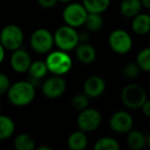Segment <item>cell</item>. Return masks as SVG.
<instances>
[{
  "mask_svg": "<svg viewBox=\"0 0 150 150\" xmlns=\"http://www.w3.org/2000/svg\"><path fill=\"white\" fill-rule=\"evenodd\" d=\"M103 25H104V20H103L102 13H88L84 23L86 30H88L90 32H98L103 28Z\"/></svg>",
  "mask_w": 150,
  "mask_h": 150,
  "instance_id": "obj_23",
  "label": "cell"
},
{
  "mask_svg": "<svg viewBox=\"0 0 150 150\" xmlns=\"http://www.w3.org/2000/svg\"><path fill=\"white\" fill-rule=\"evenodd\" d=\"M54 44L59 50L64 52H71L75 50L79 44V33L76 31V28H73L65 24L56 30L54 34Z\"/></svg>",
  "mask_w": 150,
  "mask_h": 150,
  "instance_id": "obj_2",
  "label": "cell"
},
{
  "mask_svg": "<svg viewBox=\"0 0 150 150\" xmlns=\"http://www.w3.org/2000/svg\"><path fill=\"white\" fill-rule=\"evenodd\" d=\"M45 63L47 65L48 71L52 74L61 76L67 74L73 66L72 59L69 56L68 52L61 50L48 52Z\"/></svg>",
  "mask_w": 150,
  "mask_h": 150,
  "instance_id": "obj_3",
  "label": "cell"
},
{
  "mask_svg": "<svg viewBox=\"0 0 150 150\" xmlns=\"http://www.w3.org/2000/svg\"><path fill=\"white\" fill-rule=\"evenodd\" d=\"M88 11L82 3L70 2L67 3L62 13L65 24L73 28H79L84 25Z\"/></svg>",
  "mask_w": 150,
  "mask_h": 150,
  "instance_id": "obj_6",
  "label": "cell"
},
{
  "mask_svg": "<svg viewBox=\"0 0 150 150\" xmlns=\"http://www.w3.org/2000/svg\"><path fill=\"white\" fill-rule=\"evenodd\" d=\"M127 142L129 148L134 150H141L147 146V137L139 129H131L127 133Z\"/></svg>",
  "mask_w": 150,
  "mask_h": 150,
  "instance_id": "obj_18",
  "label": "cell"
},
{
  "mask_svg": "<svg viewBox=\"0 0 150 150\" xmlns=\"http://www.w3.org/2000/svg\"><path fill=\"white\" fill-rule=\"evenodd\" d=\"M119 148L118 141L112 137H102L94 144L95 150H119Z\"/></svg>",
  "mask_w": 150,
  "mask_h": 150,
  "instance_id": "obj_24",
  "label": "cell"
},
{
  "mask_svg": "<svg viewBox=\"0 0 150 150\" xmlns=\"http://www.w3.org/2000/svg\"><path fill=\"white\" fill-rule=\"evenodd\" d=\"M141 69H140L139 65L137 64V62H131L127 63V65H125L122 69V73L127 79H135L139 76Z\"/></svg>",
  "mask_w": 150,
  "mask_h": 150,
  "instance_id": "obj_27",
  "label": "cell"
},
{
  "mask_svg": "<svg viewBox=\"0 0 150 150\" xmlns=\"http://www.w3.org/2000/svg\"><path fill=\"white\" fill-rule=\"evenodd\" d=\"M36 95V86L30 80H21L13 83L7 91V98L11 105L24 107L33 102Z\"/></svg>",
  "mask_w": 150,
  "mask_h": 150,
  "instance_id": "obj_1",
  "label": "cell"
},
{
  "mask_svg": "<svg viewBox=\"0 0 150 150\" xmlns=\"http://www.w3.org/2000/svg\"><path fill=\"white\" fill-rule=\"evenodd\" d=\"M143 8L141 0H122L119 4V11L123 17L133 19L134 17L141 13Z\"/></svg>",
  "mask_w": 150,
  "mask_h": 150,
  "instance_id": "obj_16",
  "label": "cell"
},
{
  "mask_svg": "<svg viewBox=\"0 0 150 150\" xmlns=\"http://www.w3.org/2000/svg\"><path fill=\"white\" fill-rule=\"evenodd\" d=\"M90 31H83L81 33H79V40L80 42H88V39H90Z\"/></svg>",
  "mask_w": 150,
  "mask_h": 150,
  "instance_id": "obj_31",
  "label": "cell"
},
{
  "mask_svg": "<svg viewBox=\"0 0 150 150\" xmlns=\"http://www.w3.org/2000/svg\"><path fill=\"white\" fill-rule=\"evenodd\" d=\"M0 42L7 50H19L24 43V31L15 24L4 26L0 32Z\"/></svg>",
  "mask_w": 150,
  "mask_h": 150,
  "instance_id": "obj_5",
  "label": "cell"
},
{
  "mask_svg": "<svg viewBox=\"0 0 150 150\" xmlns=\"http://www.w3.org/2000/svg\"><path fill=\"white\" fill-rule=\"evenodd\" d=\"M121 102L129 109H141L145 101L147 100V94L143 86L137 83H131L125 86L121 91Z\"/></svg>",
  "mask_w": 150,
  "mask_h": 150,
  "instance_id": "obj_4",
  "label": "cell"
},
{
  "mask_svg": "<svg viewBox=\"0 0 150 150\" xmlns=\"http://www.w3.org/2000/svg\"><path fill=\"white\" fill-rule=\"evenodd\" d=\"M5 48L4 46L1 44V42H0V65L2 64V62L4 61V58H5Z\"/></svg>",
  "mask_w": 150,
  "mask_h": 150,
  "instance_id": "obj_32",
  "label": "cell"
},
{
  "mask_svg": "<svg viewBox=\"0 0 150 150\" xmlns=\"http://www.w3.org/2000/svg\"><path fill=\"white\" fill-rule=\"evenodd\" d=\"M71 104H72L73 108L77 111H82L86 108L88 107L90 104V97L86 94V93H80V94H76L71 100Z\"/></svg>",
  "mask_w": 150,
  "mask_h": 150,
  "instance_id": "obj_26",
  "label": "cell"
},
{
  "mask_svg": "<svg viewBox=\"0 0 150 150\" xmlns=\"http://www.w3.org/2000/svg\"><path fill=\"white\" fill-rule=\"evenodd\" d=\"M58 1H60V2H62V3H70V2H72L73 0H58Z\"/></svg>",
  "mask_w": 150,
  "mask_h": 150,
  "instance_id": "obj_36",
  "label": "cell"
},
{
  "mask_svg": "<svg viewBox=\"0 0 150 150\" xmlns=\"http://www.w3.org/2000/svg\"><path fill=\"white\" fill-rule=\"evenodd\" d=\"M88 143V136H86V132L81 131V129L71 133L67 140L68 147L71 150H83L86 148Z\"/></svg>",
  "mask_w": 150,
  "mask_h": 150,
  "instance_id": "obj_17",
  "label": "cell"
},
{
  "mask_svg": "<svg viewBox=\"0 0 150 150\" xmlns=\"http://www.w3.org/2000/svg\"><path fill=\"white\" fill-rule=\"evenodd\" d=\"M142 4H143V7L147 9H150V0H141Z\"/></svg>",
  "mask_w": 150,
  "mask_h": 150,
  "instance_id": "obj_33",
  "label": "cell"
},
{
  "mask_svg": "<svg viewBox=\"0 0 150 150\" xmlns=\"http://www.w3.org/2000/svg\"><path fill=\"white\" fill-rule=\"evenodd\" d=\"M106 90V81L104 78L98 76V75H93L86 78L83 83V93H86L90 98H98L102 96Z\"/></svg>",
  "mask_w": 150,
  "mask_h": 150,
  "instance_id": "obj_13",
  "label": "cell"
},
{
  "mask_svg": "<svg viewBox=\"0 0 150 150\" xmlns=\"http://www.w3.org/2000/svg\"><path fill=\"white\" fill-rule=\"evenodd\" d=\"M146 137H147V146L150 147V131H149V133L146 135Z\"/></svg>",
  "mask_w": 150,
  "mask_h": 150,
  "instance_id": "obj_35",
  "label": "cell"
},
{
  "mask_svg": "<svg viewBox=\"0 0 150 150\" xmlns=\"http://www.w3.org/2000/svg\"><path fill=\"white\" fill-rule=\"evenodd\" d=\"M76 123L78 129H81L86 133L95 132L100 127L102 123V115L97 109L88 107L84 110L79 111Z\"/></svg>",
  "mask_w": 150,
  "mask_h": 150,
  "instance_id": "obj_9",
  "label": "cell"
},
{
  "mask_svg": "<svg viewBox=\"0 0 150 150\" xmlns=\"http://www.w3.org/2000/svg\"><path fill=\"white\" fill-rule=\"evenodd\" d=\"M13 146L17 150H34L36 149V144L34 139L29 134L22 133L16 137Z\"/></svg>",
  "mask_w": 150,
  "mask_h": 150,
  "instance_id": "obj_21",
  "label": "cell"
},
{
  "mask_svg": "<svg viewBox=\"0 0 150 150\" xmlns=\"http://www.w3.org/2000/svg\"><path fill=\"white\" fill-rule=\"evenodd\" d=\"M11 67L13 71L17 73H25L28 72L30 66H31V56L27 50L23 48H19L13 52L11 56Z\"/></svg>",
  "mask_w": 150,
  "mask_h": 150,
  "instance_id": "obj_12",
  "label": "cell"
},
{
  "mask_svg": "<svg viewBox=\"0 0 150 150\" xmlns=\"http://www.w3.org/2000/svg\"><path fill=\"white\" fill-rule=\"evenodd\" d=\"M54 44V34L45 28L36 29L30 37V45L37 54H48Z\"/></svg>",
  "mask_w": 150,
  "mask_h": 150,
  "instance_id": "obj_8",
  "label": "cell"
},
{
  "mask_svg": "<svg viewBox=\"0 0 150 150\" xmlns=\"http://www.w3.org/2000/svg\"><path fill=\"white\" fill-rule=\"evenodd\" d=\"M109 125L117 134H127L134 127V118L127 111L119 110L114 112L109 119Z\"/></svg>",
  "mask_w": 150,
  "mask_h": 150,
  "instance_id": "obj_11",
  "label": "cell"
},
{
  "mask_svg": "<svg viewBox=\"0 0 150 150\" xmlns=\"http://www.w3.org/2000/svg\"><path fill=\"white\" fill-rule=\"evenodd\" d=\"M47 72H50L47 65L43 61H34V62H32L31 66L28 70L30 79L35 80V81H40V79L45 77Z\"/></svg>",
  "mask_w": 150,
  "mask_h": 150,
  "instance_id": "obj_19",
  "label": "cell"
},
{
  "mask_svg": "<svg viewBox=\"0 0 150 150\" xmlns=\"http://www.w3.org/2000/svg\"><path fill=\"white\" fill-rule=\"evenodd\" d=\"M141 110L144 113V115H146L147 117H150V99H147L145 101L143 106L141 107Z\"/></svg>",
  "mask_w": 150,
  "mask_h": 150,
  "instance_id": "obj_30",
  "label": "cell"
},
{
  "mask_svg": "<svg viewBox=\"0 0 150 150\" xmlns=\"http://www.w3.org/2000/svg\"><path fill=\"white\" fill-rule=\"evenodd\" d=\"M136 62L139 65L141 71L150 72V46L144 47L138 52Z\"/></svg>",
  "mask_w": 150,
  "mask_h": 150,
  "instance_id": "obj_25",
  "label": "cell"
},
{
  "mask_svg": "<svg viewBox=\"0 0 150 150\" xmlns=\"http://www.w3.org/2000/svg\"><path fill=\"white\" fill-rule=\"evenodd\" d=\"M38 5L43 8H52L57 4L58 0H36Z\"/></svg>",
  "mask_w": 150,
  "mask_h": 150,
  "instance_id": "obj_29",
  "label": "cell"
},
{
  "mask_svg": "<svg viewBox=\"0 0 150 150\" xmlns=\"http://www.w3.org/2000/svg\"><path fill=\"white\" fill-rule=\"evenodd\" d=\"M111 0H82V4L88 13H103L108 9Z\"/></svg>",
  "mask_w": 150,
  "mask_h": 150,
  "instance_id": "obj_22",
  "label": "cell"
},
{
  "mask_svg": "<svg viewBox=\"0 0 150 150\" xmlns=\"http://www.w3.org/2000/svg\"><path fill=\"white\" fill-rule=\"evenodd\" d=\"M76 58L83 64H92L97 58V52L92 44L88 42H79L75 48Z\"/></svg>",
  "mask_w": 150,
  "mask_h": 150,
  "instance_id": "obj_15",
  "label": "cell"
},
{
  "mask_svg": "<svg viewBox=\"0 0 150 150\" xmlns=\"http://www.w3.org/2000/svg\"><path fill=\"white\" fill-rule=\"evenodd\" d=\"M66 88L67 82L61 75H54L52 77H48L41 86L42 94L47 99H52V100L63 96Z\"/></svg>",
  "mask_w": 150,
  "mask_h": 150,
  "instance_id": "obj_10",
  "label": "cell"
},
{
  "mask_svg": "<svg viewBox=\"0 0 150 150\" xmlns=\"http://www.w3.org/2000/svg\"><path fill=\"white\" fill-rule=\"evenodd\" d=\"M11 83L8 76L4 73H0V96L7 94V91L9 90Z\"/></svg>",
  "mask_w": 150,
  "mask_h": 150,
  "instance_id": "obj_28",
  "label": "cell"
},
{
  "mask_svg": "<svg viewBox=\"0 0 150 150\" xmlns=\"http://www.w3.org/2000/svg\"><path fill=\"white\" fill-rule=\"evenodd\" d=\"M16 125L9 116L0 114V141L9 139L13 135Z\"/></svg>",
  "mask_w": 150,
  "mask_h": 150,
  "instance_id": "obj_20",
  "label": "cell"
},
{
  "mask_svg": "<svg viewBox=\"0 0 150 150\" xmlns=\"http://www.w3.org/2000/svg\"><path fill=\"white\" fill-rule=\"evenodd\" d=\"M108 43L115 54H127L133 48V38L125 30L115 29L109 34Z\"/></svg>",
  "mask_w": 150,
  "mask_h": 150,
  "instance_id": "obj_7",
  "label": "cell"
},
{
  "mask_svg": "<svg viewBox=\"0 0 150 150\" xmlns=\"http://www.w3.org/2000/svg\"><path fill=\"white\" fill-rule=\"evenodd\" d=\"M37 150H52V148L48 147V146H39V147H36Z\"/></svg>",
  "mask_w": 150,
  "mask_h": 150,
  "instance_id": "obj_34",
  "label": "cell"
},
{
  "mask_svg": "<svg viewBox=\"0 0 150 150\" xmlns=\"http://www.w3.org/2000/svg\"><path fill=\"white\" fill-rule=\"evenodd\" d=\"M132 30L137 35H146L150 33V15L140 13L132 19Z\"/></svg>",
  "mask_w": 150,
  "mask_h": 150,
  "instance_id": "obj_14",
  "label": "cell"
}]
</instances>
